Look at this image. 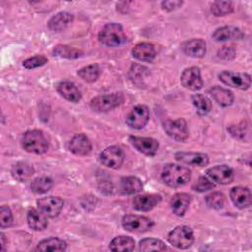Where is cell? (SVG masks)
Listing matches in <instances>:
<instances>
[{
  "mask_svg": "<svg viewBox=\"0 0 252 252\" xmlns=\"http://www.w3.org/2000/svg\"><path fill=\"white\" fill-rule=\"evenodd\" d=\"M191 178V171L183 165L168 163L161 171L162 181L169 187H181Z\"/></svg>",
  "mask_w": 252,
  "mask_h": 252,
  "instance_id": "6da1fadb",
  "label": "cell"
},
{
  "mask_svg": "<svg viewBox=\"0 0 252 252\" xmlns=\"http://www.w3.org/2000/svg\"><path fill=\"white\" fill-rule=\"evenodd\" d=\"M23 149L32 154L42 155L48 150V142L40 130H29L22 138Z\"/></svg>",
  "mask_w": 252,
  "mask_h": 252,
  "instance_id": "7a4b0ae2",
  "label": "cell"
},
{
  "mask_svg": "<svg viewBox=\"0 0 252 252\" xmlns=\"http://www.w3.org/2000/svg\"><path fill=\"white\" fill-rule=\"evenodd\" d=\"M99 41L106 46H118L127 42V36L120 24H106L98 33Z\"/></svg>",
  "mask_w": 252,
  "mask_h": 252,
  "instance_id": "3957f363",
  "label": "cell"
},
{
  "mask_svg": "<svg viewBox=\"0 0 252 252\" xmlns=\"http://www.w3.org/2000/svg\"><path fill=\"white\" fill-rule=\"evenodd\" d=\"M167 239L172 246L178 249H187L194 242V234L189 226L179 225L168 233Z\"/></svg>",
  "mask_w": 252,
  "mask_h": 252,
  "instance_id": "277c9868",
  "label": "cell"
},
{
  "mask_svg": "<svg viewBox=\"0 0 252 252\" xmlns=\"http://www.w3.org/2000/svg\"><path fill=\"white\" fill-rule=\"evenodd\" d=\"M124 101V95L121 93H113L98 95L91 100L90 106L93 110L97 112H105L109 111Z\"/></svg>",
  "mask_w": 252,
  "mask_h": 252,
  "instance_id": "5b68a950",
  "label": "cell"
},
{
  "mask_svg": "<svg viewBox=\"0 0 252 252\" xmlns=\"http://www.w3.org/2000/svg\"><path fill=\"white\" fill-rule=\"evenodd\" d=\"M154 225V221L144 216L126 215L122 219V226L130 232L143 233L150 230Z\"/></svg>",
  "mask_w": 252,
  "mask_h": 252,
  "instance_id": "8992f818",
  "label": "cell"
},
{
  "mask_svg": "<svg viewBox=\"0 0 252 252\" xmlns=\"http://www.w3.org/2000/svg\"><path fill=\"white\" fill-rule=\"evenodd\" d=\"M219 78L224 85L239 90H247L251 85V76L247 73L223 71L219 75Z\"/></svg>",
  "mask_w": 252,
  "mask_h": 252,
  "instance_id": "52a82bcc",
  "label": "cell"
},
{
  "mask_svg": "<svg viewBox=\"0 0 252 252\" xmlns=\"http://www.w3.org/2000/svg\"><path fill=\"white\" fill-rule=\"evenodd\" d=\"M163 129L171 139L178 142L185 141L189 136L187 123L183 118H178L176 120H166L163 123Z\"/></svg>",
  "mask_w": 252,
  "mask_h": 252,
  "instance_id": "ba28073f",
  "label": "cell"
},
{
  "mask_svg": "<svg viewBox=\"0 0 252 252\" xmlns=\"http://www.w3.org/2000/svg\"><path fill=\"white\" fill-rule=\"evenodd\" d=\"M150 119V112L146 105L139 104L136 105L129 112L126 118L127 125L132 129H142L144 128Z\"/></svg>",
  "mask_w": 252,
  "mask_h": 252,
  "instance_id": "9c48e42d",
  "label": "cell"
},
{
  "mask_svg": "<svg viewBox=\"0 0 252 252\" xmlns=\"http://www.w3.org/2000/svg\"><path fill=\"white\" fill-rule=\"evenodd\" d=\"M99 158L101 163L106 167L117 169L124 161V154L119 147L111 146L101 152Z\"/></svg>",
  "mask_w": 252,
  "mask_h": 252,
  "instance_id": "30bf717a",
  "label": "cell"
},
{
  "mask_svg": "<svg viewBox=\"0 0 252 252\" xmlns=\"http://www.w3.org/2000/svg\"><path fill=\"white\" fill-rule=\"evenodd\" d=\"M36 204L38 210L47 218L57 217L60 214L64 205L63 200L61 198L54 196L41 198L36 201Z\"/></svg>",
  "mask_w": 252,
  "mask_h": 252,
  "instance_id": "8fae6325",
  "label": "cell"
},
{
  "mask_svg": "<svg viewBox=\"0 0 252 252\" xmlns=\"http://www.w3.org/2000/svg\"><path fill=\"white\" fill-rule=\"evenodd\" d=\"M181 85L191 91H198L203 87L201 72L198 67L186 68L180 77Z\"/></svg>",
  "mask_w": 252,
  "mask_h": 252,
  "instance_id": "7c38bea8",
  "label": "cell"
},
{
  "mask_svg": "<svg viewBox=\"0 0 252 252\" xmlns=\"http://www.w3.org/2000/svg\"><path fill=\"white\" fill-rule=\"evenodd\" d=\"M129 141L137 151L149 157L155 156L158 149V142L153 138L131 136Z\"/></svg>",
  "mask_w": 252,
  "mask_h": 252,
  "instance_id": "4fadbf2b",
  "label": "cell"
},
{
  "mask_svg": "<svg viewBox=\"0 0 252 252\" xmlns=\"http://www.w3.org/2000/svg\"><path fill=\"white\" fill-rule=\"evenodd\" d=\"M207 175L215 182L219 184H229L234 178L233 170L225 165H216L207 170Z\"/></svg>",
  "mask_w": 252,
  "mask_h": 252,
  "instance_id": "5bb4252c",
  "label": "cell"
},
{
  "mask_svg": "<svg viewBox=\"0 0 252 252\" xmlns=\"http://www.w3.org/2000/svg\"><path fill=\"white\" fill-rule=\"evenodd\" d=\"M68 149L77 156H87L92 151V143L84 134H76L68 143Z\"/></svg>",
  "mask_w": 252,
  "mask_h": 252,
  "instance_id": "9a60e30c",
  "label": "cell"
},
{
  "mask_svg": "<svg viewBox=\"0 0 252 252\" xmlns=\"http://www.w3.org/2000/svg\"><path fill=\"white\" fill-rule=\"evenodd\" d=\"M175 158L181 163L193 166H205L209 163V157L202 153L179 152L175 154Z\"/></svg>",
  "mask_w": 252,
  "mask_h": 252,
  "instance_id": "2e32d148",
  "label": "cell"
},
{
  "mask_svg": "<svg viewBox=\"0 0 252 252\" xmlns=\"http://www.w3.org/2000/svg\"><path fill=\"white\" fill-rule=\"evenodd\" d=\"M230 199L235 207L239 209H245L251 205L252 195L247 187L236 186L233 187L230 191Z\"/></svg>",
  "mask_w": 252,
  "mask_h": 252,
  "instance_id": "e0dca14e",
  "label": "cell"
},
{
  "mask_svg": "<svg viewBox=\"0 0 252 252\" xmlns=\"http://www.w3.org/2000/svg\"><path fill=\"white\" fill-rule=\"evenodd\" d=\"M161 201V197L158 194L138 195L133 200V207L137 211L148 212L155 208Z\"/></svg>",
  "mask_w": 252,
  "mask_h": 252,
  "instance_id": "ac0fdd59",
  "label": "cell"
},
{
  "mask_svg": "<svg viewBox=\"0 0 252 252\" xmlns=\"http://www.w3.org/2000/svg\"><path fill=\"white\" fill-rule=\"evenodd\" d=\"M212 36L216 41L240 40L244 37V33L236 27L225 26L217 29Z\"/></svg>",
  "mask_w": 252,
  "mask_h": 252,
  "instance_id": "d6986e66",
  "label": "cell"
},
{
  "mask_svg": "<svg viewBox=\"0 0 252 252\" xmlns=\"http://www.w3.org/2000/svg\"><path fill=\"white\" fill-rule=\"evenodd\" d=\"M184 53L193 58H201L206 53V42L201 38H193L182 44Z\"/></svg>",
  "mask_w": 252,
  "mask_h": 252,
  "instance_id": "ffe728a7",
  "label": "cell"
},
{
  "mask_svg": "<svg viewBox=\"0 0 252 252\" xmlns=\"http://www.w3.org/2000/svg\"><path fill=\"white\" fill-rule=\"evenodd\" d=\"M156 49L153 44L147 43V42H142L138 43L134 46L132 49V55L136 59L144 62H151L155 59L156 57Z\"/></svg>",
  "mask_w": 252,
  "mask_h": 252,
  "instance_id": "44dd1931",
  "label": "cell"
},
{
  "mask_svg": "<svg viewBox=\"0 0 252 252\" xmlns=\"http://www.w3.org/2000/svg\"><path fill=\"white\" fill-rule=\"evenodd\" d=\"M191 203V196L186 193H177L173 195L170 200V208L176 216H183L189 208Z\"/></svg>",
  "mask_w": 252,
  "mask_h": 252,
  "instance_id": "7402d4cb",
  "label": "cell"
},
{
  "mask_svg": "<svg viewBox=\"0 0 252 252\" xmlns=\"http://www.w3.org/2000/svg\"><path fill=\"white\" fill-rule=\"evenodd\" d=\"M74 17L68 12H60L54 15L47 23L48 29L52 32H62L73 21Z\"/></svg>",
  "mask_w": 252,
  "mask_h": 252,
  "instance_id": "603a6c76",
  "label": "cell"
},
{
  "mask_svg": "<svg viewBox=\"0 0 252 252\" xmlns=\"http://www.w3.org/2000/svg\"><path fill=\"white\" fill-rule=\"evenodd\" d=\"M57 92L69 101L78 102L82 98V94L78 88L69 81H63L58 84Z\"/></svg>",
  "mask_w": 252,
  "mask_h": 252,
  "instance_id": "cb8c5ba5",
  "label": "cell"
},
{
  "mask_svg": "<svg viewBox=\"0 0 252 252\" xmlns=\"http://www.w3.org/2000/svg\"><path fill=\"white\" fill-rule=\"evenodd\" d=\"M47 217L43 215L39 210L32 209L28 212L27 220L29 226L36 231L43 230L47 226Z\"/></svg>",
  "mask_w": 252,
  "mask_h": 252,
  "instance_id": "d4e9b609",
  "label": "cell"
},
{
  "mask_svg": "<svg viewBox=\"0 0 252 252\" xmlns=\"http://www.w3.org/2000/svg\"><path fill=\"white\" fill-rule=\"evenodd\" d=\"M143 189L142 181L135 176L123 177L120 181V191L124 195H133L141 192Z\"/></svg>",
  "mask_w": 252,
  "mask_h": 252,
  "instance_id": "484cf974",
  "label": "cell"
},
{
  "mask_svg": "<svg viewBox=\"0 0 252 252\" xmlns=\"http://www.w3.org/2000/svg\"><path fill=\"white\" fill-rule=\"evenodd\" d=\"M209 92H210L211 95L214 97V99L221 106H228L234 100L233 94L230 91L223 89L221 87L215 86V87L211 88Z\"/></svg>",
  "mask_w": 252,
  "mask_h": 252,
  "instance_id": "4316f807",
  "label": "cell"
},
{
  "mask_svg": "<svg viewBox=\"0 0 252 252\" xmlns=\"http://www.w3.org/2000/svg\"><path fill=\"white\" fill-rule=\"evenodd\" d=\"M34 170L33 167L27 163V162H23V161H19L17 163H15L12 168H11V174L12 176L18 180V181H26L29 178L32 177V175L33 174Z\"/></svg>",
  "mask_w": 252,
  "mask_h": 252,
  "instance_id": "83f0119b",
  "label": "cell"
},
{
  "mask_svg": "<svg viewBox=\"0 0 252 252\" xmlns=\"http://www.w3.org/2000/svg\"><path fill=\"white\" fill-rule=\"evenodd\" d=\"M67 243L57 237L43 239L38 242L35 250L37 251H65Z\"/></svg>",
  "mask_w": 252,
  "mask_h": 252,
  "instance_id": "f1b7e54d",
  "label": "cell"
},
{
  "mask_svg": "<svg viewBox=\"0 0 252 252\" xmlns=\"http://www.w3.org/2000/svg\"><path fill=\"white\" fill-rule=\"evenodd\" d=\"M135 247V241L130 236L120 235L113 238L109 243V249L112 251H132Z\"/></svg>",
  "mask_w": 252,
  "mask_h": 252,
  "instance_id": "f546056e",
  "label": "cell"
},
{
  "mask_svg": "<svg viewBox=\"0 0 252 252\" xmlns=\"http://www.w3.org/2000/svg\"><path fill=\"white\" fill-rule=\"evenodd\" d=\"M53 54H54V56H58L61 58L76 59V58L81 57L83 55V52H82V50H80L76 47L59 44L53 48Z\"/></svg>",
  "mask_w": 252,
  "mask_h": 252,
  "instance_id": "4dcf8cb0",
  "label": "cell"
},
{
  "mask_svg": "<svg viewBox=\"0 0 252 252\" xmlns=\"http://www.w3.org/2000/svg\"><path fill=\"white\" fill-rule=\"evenodd\" d=\"M192 102H193L194 106L196 107V109H197L196 111L199 115H206L212 109L211 100L207 96H205L201 94H193L192 95Z\"/></svg>",
  "mask_w": 252,
  "mask_h": 252,
  "instance_id": "1f68e13d",
  "label": "cell"
},
{
  "mask_svg": "<svg viewBox=\"0 0 252 252\" xmlns=\"http://www.w3.org/2000/svg\"><path fill=\"white\" fill-rule=\"evenodd\" d=\"M53 181L51 178L47 176H41L32 180L31 184V189L35 194H44L51 189Z\"/></svg>",
  "mask_w": 252,
  "mask_h": 252,
  "instance_id": "d6a6232c",
  "label": "cell"
},
{
  "mask_svg": "<svg viewBox=\"0 0 252 252\" xmlns=\"http://www.w3.org/2000/svg\"><path fill=\"white\" fill-rule=\"evenodd\" d=\"M99 73H100V70L97 64H91V65L85 66L78 71V75L88 83H93L96 81L97 78L99 77Z\"/></svg>",
  "mask_w": 252,
  "mask_h": 252,
  "instance_id": "836d02e7",
  "label": "cell"
},
{
  "mask_svg": "<svg viewBox=\"0 0 252 252\" xmlns=\"http://www.w3.org/2000/svg\"><path fill=\"white\" fill-rule=\"evenodd\" d=\"M139 249L144 252L149 251H164L166 250L165 244L157 238H145L140 241Z\"/></svg>",
  "mask_w": 252,
  "mask_h": 252,
  "instance_id": "e575fe53",
  "label": "cell"
},
{
  "mask_svg": "<svg viewBox=\"0 0 252 252\" xmlns=\"http://www.w3.org/2000/svg\"><path fill=\"white\" fill-rule=\"evenodd\" d=\"M211 11L215 16L220 17L230 14L233 11V6L229 1H215L211 5Z\"/></svg>",
  "mask_w": 252,
  "mask_h": 252,
  "instance_id": "d590c367",
  "label": "cell"
},
{
  "mask_svg": "<svg viewBox=\"0 0 252 252\" xmlns=\"http://www.w3.org/2000/svg\"><path fill=\"white\" fill-rule=\"evenodd\" d=\"M205 201L210 208L220 210L224 205V196L220 192H213L206 196Z\"/></svg>",
  "mask_w": 252,
  "mask_h": 252,
  "instance_id": "8d00e7d4",
  "label": "cell"
},
{
  "mask_svg": "<svg viewBox=\"0 0 252 252\" xmlns=\"http://www.w3.org/2000/svg\"><path fill=\"white\" fill-rule=\"evenodd\" d=\"M45 63H47V58L43 55H35L32 57H30L26 59L23 62V66L26 69H34L40 66H43Z\"/></svg>",
  "mask_w": 252,
  "mask_h": 252,
  "instance_id": "74e56055",
  "label": "cell"
},
{
  "mask_svg": "<svg viewBox=\"0 0 252 252\" xmlns=\"http://www.w3.org/2000/svg\"><path fill=\"white\" fill-rule=\"evenodd\" d=\"M13 223V216L8 206H1L0 208V226L6 228L11 226Z\"/></svg>",
  "mask_w": 252,
  "mask_h": 252,
  "instance_id": "f35d334b",
  "label": "cell"
},
{
  "mask_svg": "<svg viewBox=\"0 0 252 252\" xmlns=\"http://www.w3.org/2000/svg\"><path fill=\"white\" fill-rule=\"evenodd\" d=\"M214 187H215V184L213 183V181H211L209 178L205 176H200L192 186V188L198 192H205L213 189Z\"/></svg>",
  "mask_w": 252,
  "mask_h": 252,
  "instance_id": "ab89813d",
  "label": "cell"
},
{
  "mask_svg": "<svg viewBox=\"0 0 252 252\" xmlns=\"http://www.w3.org/2000/svg\"><path fill=\"white\" fill-rule=\"evenodd\" d=\"M229 132H230V134L233 136V137H235V138H237V139H240V140H245V135H247L248 137H249V133H250V131H249V126L247 125V126H245L244 125V122H241L240 124H238V125H235V126H231L229 129Z\"/></svg>",
  "mask_w": 252,
  "mask_h": 252,
  "instance_id": "60d3db41",
  "label": "cell"
},
{
  "mask_svg": "<svg viewBox=\"0 0 252 252\" xmlns=\"http://www.w3.org/2000/svg\"><path fill=\"white\" fill-rule=\"evenodd\" d=\"M183 4L182 1H163L161 3V7L163 10H166V11H172V10H175L177 8H179L181 5Z\"/></svg>",
  "mask_w": 252,
  "mask_h": 252,
  "instance_id": "b9f144b4",
  "label": "cell"
},
{
  "mask_svg": "<svg viewBox=\"0 0 252 252\" xmlns=\"http://www.w3.org/2000/svg\"><path fill=\"white\" fill-rule=\"evenodd\" d=\"M219 56L223 59H231L234 57V50L230 46H223L219 51Z\"/></svg>",
  "mask_w": 252,
  "mask_h": 252,
  "instance_id": "7bdbcfd3",
  "label": "cell"
},
{
  "mask_svg": "<svg viewBox=\"0 0 252 252\" xmlns=\"http://www.w3.org/2000/svg\"><path fill=\"white\" fill-rule=\"evenodd\" d=\"M4 245H5L4 234H3V233H1V246H2V251H4Z\"/></svg>",
  "mask_w": 252,
  "mask_h": 252,
  "instance_id": "ee69618b",
  "label": "cell"
}]
</instances>
